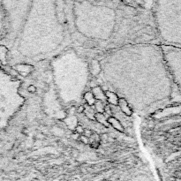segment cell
I'll return each mask as SVG.
<instances>
[{"instance_id":"cell-1","label":"cell","mask_w":181,"mask_h":181,"mask_svg":"<svg viewBox=\"0 0 181 181\" xmlns=\"http://www.w3.org/2000/svg\"><path fill=\"white\" fill-rule=\"evenodd\" d=\"M100 64L104 81L139 114L172 96L173 83L160 45L125 46L110 53Z\"/></svg>"},{"instance_id":"cell-2","label":"cell","mask_w":181,"mask_h":181,"mask_svg":"<svg viewBox=\"0 0 181 181\" xmlns=\"http://www.w3.org/2000/svg\"><path fill=\"white\" fill-rule=\"evenodd\" d=\"M153 12L163 44L181 48V0L157 1Z\"/></svg>"},{"instance_id":"cell-3","label":"cell","mask_w":181,"mask_h":181,"mask_svg":"<svg viewBox=\"0 0 181 181\" xmlns=\"http://www.w3.org/2000/svg\"><path fill=\"white\" fill-rule=\"evenodd\" d=\"M160 46L174 88L181 96V48L164 44Z\"/></svg>"},{"instance_id":"cell-4","label":"cell","mask_w":181,"mask_h":181,"mask_svg":"<svg viewBox=\"0 0 181 181\" xmlns=\"http://www.w3.org/2000/svg\"><path fill=\"white\" fill-rule=\"evenodd\" d=\"M118 106L119 107L121 111L125 114L126 117H130L132 115V113H133V110H132L131 106L128 104V102L126 99L119 98Z\"/></svg>"},{"instance_id":"cell-5","label":"cell","mask_w":181,"mask_h":181,"mask_svg":"<svg viewBox=\"0 0 181 181\" xmlns=\"http://www.w3.org/2000/svg\"><path fill=\"white\" fill-rule=\"evenodd\" d=\"M105 93V97L106 101L112 106H118L119 104V97L118 96V95L111 90H106L104 91Z\"/></svg>"},{"instance_id":"cell-6","label":"cell","mask_w":181,"mask_h":181,"mask_svg":"<svg viewBox=\"0 0 181 181\" xmlns=\"http://www.w3.org/2000/svg\"><path fill=\"white\" fill-rule=\"evenodd\" d=\"M91 92H92V94H93V96H94V97H95L96 100H97V101H102V102L105 103V93H104V89H103L100 86H96V87L93 88Z\"/></svg>"},{"instance_id":"cell-7","label":"cell","mask_w":181,"mask_h":181,"mask_svg":"<svg viewBox=\"0 0 181 181\" xmlns=\"http://www.w3.org/2000/svg\"><path fill=\"white\" fill-rule=\"evenodd\" d=\"M108 123L110 126H111L114 129H116L119 132H125V127L122 125L119 119H116L115 117H110L108 118Z\"/></svg>"},{"instance_id":"cell-8","label":"cell","mask_w":181,"mask_h":181,"mask_svg":"<svg viewBox=\"0 0 181 181\" xmlns=\"http://www.w3.org/2000/svg\"><path fill=\"white\" fill-rule=\"evenodd\" d=\"M89 72L93 76H97L99 75V74L102 72V67H101V64L98 60H94L91 61L90 66H89Z\"/></svg>"},{"instance_id":"cell-9","label":"cell","mask_w":181,"mask_h":181,"mask_svg":"<svg viewBox=\"0 0 181 181\" xmlns=\"http://www.w3.org/2000/svg\"><path fill=\"white\" fill-rule=\"evenodd\" d=\"M95 119H96V120L97 121L100 125L104 126L106 127H109L110 126V125L108 123V118L104 113H96Z\"/></svg>"},{"instance_id":"cell-10","label":"cell","mask_w":181,"mask_h":181,"mask_svg":"<svg viewBox=\"0 0 181 181\" xmlns=\"http://www.w3.org/2000/svg\"><path fill=\"white\" fill-rule=\"evenodd\" d=\"M84 100L86 101V103L88 104V105L90 106V107H92V106H94V104H95V103H96V99H95V97H94V96H93V94H92V92H90V91H89V92H86L85 94H84Z\"/></svg>"},{"instance_id":"cell-11","label":"cell","mask_w":181,"mask_h":181,"mask_svg":"<svg viewBox=\"0 0 181 181\" xmlns=\"http://www.w3.org/2000/svg\"><path fill=\"white\" fill-rule=\"evenodd\" d=\"M105 107L106 104L102 102V101H96L95 104H94V109L96 110V113H104V111H105Z\"/></svg>"},{"instance_id":"cell-12","label":"cell","mask_w":181,"mask_h":181,"mask_svg":"<svg viewBox=\"0 0 181 181\" xmlns=\"http://www.w3.org/2000/svg\"><path fill=\"white\" fill-rule=\"evenodd\" d=\"M83 112L85 113L86 117L90 119V120H96L95 119V116H96V111H94V109H92L90 106L89 107H84V111Z\"/></svg>"},{"instance_id":"cell-13","label":"cell","mask_w":181,"mask_h":181,"mask_svg":"<svg viewBox=\"0 0 181 181\" xmlns=\"http://www.w3.org/2000/svg\"><path fill=\"white\" fill-rule=\"evenodd\" d=\"M128 181H155L153 179V178L149 176V175H147V174H143V175H139L137 176L136 178H134L132 179H130Z\"/></svg>"},{"instance_id":"cell-14","label":"cell","mask_w":181,"mask_h":181,"mask_svg":"<svg viewBox=\"0 0 181 181\" xmlns=\"http://www.w3.org/2000/svg\"><path fill=\"white\" fill-rule=\"evenodd\" d=\"M1 5V3H0ZM5 11L3 7L0 6V36H1V33L3 32V29H4V26H5Z\"/></svg>"},{"instance_id":"cell-15","label":"cell","mask_w":181,"mask_h":181,"mask_svg":"<svg viewBox=\"0 0 181 181\" xmlns=\"http://www.w3.org/2000/svg\"><path fill=\"white\" fill-rule=\"evenodd\" d=\"M75 132H76V134H78L79 135H82L83 133H84V127L79 125V126H76Z\"/></svg>"},{"instance_id":"cell-16","label":"cell","mask_w":181,"mask_h":181,"mask_svg":"<svg viewBox=\"0 0 181 181\" xmlns=\"http://www.w3.org/2000/svg\"><path fill=\"white\" fill-rule=\"evenodd\" d=\"M93 134H92V131L89 130V129H84V133H83L82 135H84L85 137H87V138H90L91 135H92Z\"/></svg>"},{"instance_id":"cell-17","label":"cell","mask_w":181,"mask_h":181,"mask_svg":"<svg viewBox=\"0 0 181 181\" xmlns=\"http://www.w3.org/2000/svg\"><path fill=\"white\" fill-rule=\"evenodd\" d=\"M80 141L84 144H89V138H87V137H85L84 135H81L80 136Z\"/></svg>"},{"instance_id":"cell-18","label":"cell","mask_w":181,"mask_h":181,"mask_svg":"<svg viewBox=\"0 0 181 181\" xmlns=\"http://www.w3.org/2000/svg\"><path fill=\"white\" fill-rule=\"evenodd\" d=\"M70 119H73V120L74 121V127L76 128V126H77V119H76L75 117H70ZM72 123H73V121H70V123H68L67 126L71 128V125H72Z\"/></svg>"},{"instance_id":"cell-19","label":"cell","mask_w":181,"mask_h":181,"mask_svg":"<svg viewBox=\"0 0 181 181\" xmlns=\"http://www.w3.org/2000/svg\"><path fill=\"white\" fill-rule=\"evenodd\" d=\"M28 91L29 93H35V92L36 91V88L34 85H30V86L28 88Z\"/></svg>"}]
</instances>
